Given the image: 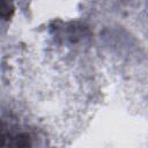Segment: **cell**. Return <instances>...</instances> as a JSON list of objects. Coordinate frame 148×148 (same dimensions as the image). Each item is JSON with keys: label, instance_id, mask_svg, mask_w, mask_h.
<instances>
[{"label": "cell", "instance_id": "obj_1", "mask_svg": "<svg viewBox=\"0 0 148 148\" xmlns=\"http://www.w3.org/2000/svg\"><path fill=\"white\" fill-rule=\"evenodd\" d=\"M0 148H51L47 138L36 127L0 118Z\"/></svg>", "mask_w": 148, "mask_h": 148}, {"label": "cell", "instance_id": "obj_2", "mask_svg": "<svg viewBox=\"0 0 148 148\" xmlns=\"http://www.w3.org/2000/svg\"><path fill=\"white\" fill-rule=\"evenodd\" d=\"M9 5L7 3H3V2H0V17H5V18H8L10 13L13 12V9H9Z\"/></svg>", "mask_w": 148, "mask_h": 148}]
</instances>
